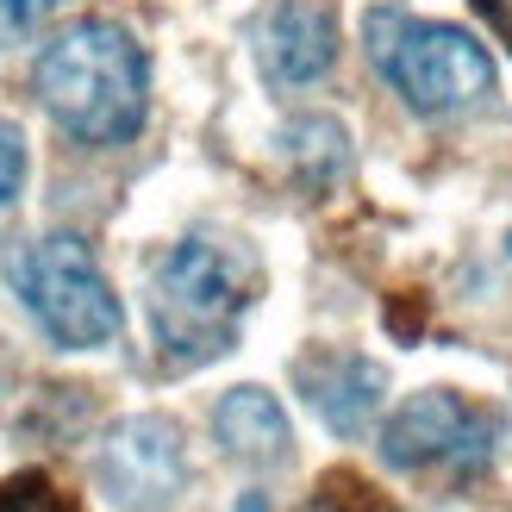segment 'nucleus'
I'll list each match as a JSON object with an SVG mask.
<instances>
[{"label":"nucleus","mask_w":512,"mask_h":512,"mask_svg":"<svg viewBox=\"0 0 512 512\" xmlns=\"http://www.w3.org/2000/svg\"><path fill=\"white\" fill-rule=\"evenodd\" d=\"M369 50H375V69L406 94L413 113H463L475 100L494 94V63L469 32L456 25H419L406 19L400 7H375L369 13Z\"/></svg>","instance_id":"nucleus-3"},{"label":"nucleus","mask_w":512,"mask_h":512,"mask_svg":"<svg viewBox=\"0 0 512 512\" xmlns=\"http://www.w3.org/2000/svg\"><path fill=\"white\" fill-rule=\"evenodd\" d=\"M44 0H0V50L19 44L25 32H32V19H38Z\"/></svg>","instance_id":"nucleus-14"},{"label":"nucleus","mask_w":512,"mask_h":512,"mask_svg":"<svg viewBox=\"0 0 512 512\" xmlns=\"http://www.w3.org/2000/svg\"><path fill=\"white\" fill-rule=\"evenodd\" d=\"M32 88L44 113L82 144H125L144 125L150 100V63L132 32H119L113 19H82L44 44L32 69Z\"/></svg>","instance_id":"nucleus-1"},{"label":"nucleus","mask_w":512,"mask_h":512,"mask_svg":"<svg viewBox=\"0 0 512 512\" xmlns=\"http://www.w3.org/2000/svg\"><path fill=\"white\" fill-rule=\"evenodd\" d=\"M238 512H263V500H256V494H250V500H244V506H238Z\"/></svg>","instance_id":"nucleus-16"},{"label":"nucleus","mask_w":512,"mask_h":512,"mask_svg":"<svg viewBox=\"0 0 512 512\" xmlns=\"http://www.w3.org/2000/svg\"><path fill=\"white\" fill-rule=\"evenodd\" d=\"M475 13L488 19V25H494V38L512 50V0H475Z\"/></svg>","instance_id":"nucleus-15"},{"label":"nucleus","mask_w":512,"mask_h":512,"mask_svg":"<svg viewBox=\"0 0 512 512\" xmlns=\"http://www.w3.org/2000/svg\"><path fill=\"white\" fill-rule=\"evenodd\" d=\"M331 57H338V19L319 0H275L256 19V63H263L269 82H281V88L319 82Z\"/></svg>","instance_id":"nucleus-7"},{"label":"nucleus","mask_w":512,"mask_h":512,"mask_svg":"<svg viewBox=\"0 0 512 512\" xmlns=\"http://www.w3.org/2000/svg\"><path fill=\"white\" fill-rule=\"evenodd\" d=\"M0 512H82L50 475H13L0 481Z\"/></svg>","instance_id":"nucleus-12"},{"label":"nucleus","mask_w":512,"mask_h":512,"mask_svg":"<svg viewBox=\"0 0 512 512\" xmlns=\"http://www.w3.org/2000/svg\"><path fill=\"white\" fill-rule=\"evenodd\" d=\"M281 157L294 163V175L313 194H325L331 182H344V169H350V138H344V125L338 119H294L288 132H281Z\"/></svg>","instance_id":"nucleus-10"},{"label":"nucleus","mask_w":512,"mask_h":512,"mask_svg":"<svg viewBox=\"0 0 512 512\" xmlns=\"http://www.w3.org/2000/svg\"><path fill=\"white\" fill-rule=\"evenodd\" d=\"M188 481V456H182V431L169 419L144 413L107 431L100 444V488L113 494L119 512H169L175 494Z\"/></svg>","instance_id":"nucleus-6"},{"label":"nucleus","mask_w":512,"mask_h":512,"mask_svg":"<svg viewBox=\"0 0 512 512\" xmlns=\"http://www.w3.org/2000/svg\"><path fill=\"white\" fill-rule=\"evenodd\" d=\"M300 512H394V500L381 494L375 481H363L356 469H331Z\"/></svg>","instance_id":"nucleus-11"},{"label":"nucleus","mask_w":512,"mask_h":512,"mask_svg":"<svg viewBox=\"0 0 512 512\" xmlns=\"http://www.w3.org/2000/svg\"><path fill=\"white\" fill-rule=\"evenodd\" d=\"M250 288L238 263L207 238H182L150 275V325L169 369H200L232 350Z\"/></svg>","instance_id":"nucleus-2"},{"label":"nucleus","mask_w":512,"mask_h":512,"mask_svg":"<svg viewBox=\"0 0 512 512\" xmlns=\"http://www.w3.org/2000/svg\"><path fill=\"white\" fill-rule=\"evenodd\" d=\"M213 438L225 456H238L250 469H275L288 463V413H281V400L269 388H232L219 406H213Z\"/></svg>","instance_id":"nucleus-9"},{"label":"nucleus","mask_w":512,"mask_h":512,"mask_svg":"<svg viewBox=\"0 0 512 512\" xmlns=\"http://www.w3.org/2000/svg\"><path fill=\"white\" fill-rule=\"evenodd\" d=\"M488 444H494V419L463 406L450 388H425L400 406L381 431V456L394 469H431V463H450V469H481L488 463Z\"/></svg>","instance_id":"nucleus-5"},{"label":"nucleus","mask_w":512,"mask_h":512,"mask_svg":"<svg viewBox=\"0 0 512 512\" xmlns=\"http://www.w3.org/2000/svg\"><path fill=\"white\" fill-rule=\"evenodd\" d=\"M19 182H25V138H19V125L0 119V207L19 194Z\"/></svg>","instance_id":"nucleus-13"},{"label":"nucleus","mask_w":512,"mask_h":512,"mask_svg":"<svg viewBox=\"0 0 512 512\" xmlns=\"http://www.w3.org/2000/svg\"><path fill=\"white\" fill-rule=\"evenodd\" d=\"M294 381L306 406L338 431V438H356V431H369L375 406H381V388H388V375H381V363H369V356L356 350H319V356H300L294 363Z\"/></svg>","instance_id":"nucleus-8"},{"label":"nucleus","mask_w":512,"mask_h":512,"mask_svg":"<svg viewBox=\"0 0 512 512\" xmlns=\"http://www.w3.org/2000/svg\"><path fill=\"white\" fill-rule=\"evenodd\" d=\"M13 288L25 300V313L69 350H94L119 338V294L107 288V275H100L82 238L50 232L38 244H25L13 256Z\"/></svg>","instance_id":"nucleus-4"}]
</instances>
